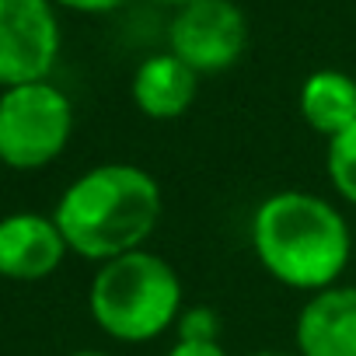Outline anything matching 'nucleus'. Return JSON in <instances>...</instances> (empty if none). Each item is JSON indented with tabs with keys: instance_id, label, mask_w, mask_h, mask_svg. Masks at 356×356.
<instances>
[{
	"instance_id": "obj_1",
	"label": "nucleus",
	"mask_w": 356,
	"mask_h": 356,
	"mask_svg": "<svg viewBox=\"0 0 356 356\" xmlns=\"http://www.w3.org/2000/svg\"><path fill=\"white\" fill-rule=\"evenodd\" d=\"M248 241L266 276L307 297L335 286L356 255L349 220L339 207L300 189L266 196L248 220Z\"/></svg>"
},
{
	"instance_id": "obj_14",
	"label": "nucleus",
	"mask_w": 356,
	"mask_h": 356,
	"mask_svg": "<svg viewBox=\"0 0 356 356\" xmlns=\"http://www.w3.org/2000/svg\"><path fill=\"white\" fill-rule=\"evenodd\" d=\"M60 8H70V11H81V15H108V11H119L129 0H56Z\"/></svg>"
},
{
	"instance_id": "obj_10",
	"label": "nucleus",
	"mask_w": 356,
	"mask_h": 356,
	"mask_svg": "<svg viewBox=\"0 0 356 356\" xmlns=\"http://www.w3.org/2000/svg\"><path fill=\"white\" fill-rule=\"evenodd\" d=\"M300 119L325 140L356 122V77L342 70H314L300 84Z\"/></svg>"
},
{
	"instance_id": "obj_13",
	"label": "nucleus",
	"mask_w": 356,
	"mask_h": 356,
	"mask_svg": "<svg viewBox=\"0 0 356 356\" xmlns=\"http://www.w3.org/2000/svg\"><path fill=\"white\" fill-rule=\"evenodd\" d=\"M164 356H227L220 342H189V339H175Z\"/></svg>"
},
{
	"instance_id": "obj_3",
	"label": "nucleus",
	"mask_w": 356,
	"mask_h": 356,
	"mask_svg": "<svg viewBox=\"0 0 356 356\" xmlns=\"http://www.w3.org/2000/svg\"><path fill=\"white\" fill-rule=\"evenodd\" d=\"M88 307L108 339L140 346L161 339L178 321L186 290L164 255L136 248L98 266L88 290Z\"/></svg>"
},
{
	"instance_id": "obj_6",
	"label": "nucleus",
	"mask_w": 356,
	"mask_h": 356,
	"mask_svg": "<svg viewBox=\"0 0 356 356\" xmlns=\"http://www.w3.org/2000/svg\"><path fill=\"white\" fill-rule=\"evenodd\" d=\"M60 22L49 0H0V88L49 81Z\"/></svg>"
},
{
	"instance_id": "obj_5",
	"label": "nucleus",
	"mask_w": 356,
	"mask_h": 356,
	"mask_svg": "<svg viewBox=\"0 0 356 356\" xmlns=\"http://www.w3.org/2000/svg\"><path fill=\"white\" fill-rule=\"evenodd\" d=\"M248 49V18L234 0H196L175 8L168 25V53L203 74L231 70Z\"/></svg>"
},
{
	"instance_id": "obj_12",
	"label": "nucleus",
	"mask_w": 356,
	"mask_h": 356,
	"mask_svg": "<svg viewBox=\"0 0 356 356\" xmlns=\"http://www.w3.org/2000/svg\"><path fill=\"white\" fill-rule=\"evenodd\" d=\"M178 332L175 339H189V342H220V314L207 304L196 307H182L178 314Z\"/></svg>"
},
{
	"instance_id": "obj_4",
	"label": "nucleus",
	"mask_w": 356,
	"mask_h": 356,
	"mask_svg": "<svg viewBox=\"0 0 356 356\" xmlns=\"http://www.w3.org/2000/svg\"><path fill=\"white\" fill-rule=\"evenodd\" d=\"M70 133L74 105L56 84L35 81L0 91V164L42 171L67 150Z\"/></svg>"
},
{
	"instance_id": "obj_7",
	"label": "nucleus",
	"mask_w": 356,
	"mask_h": 356,
	"mask_svg": "<svg viewBox=\"0 0 356 356\" xmlns=\"http://www.w3.org/2000/svg\"><path fill=\"white\" fill-rule=\"evenodd\" d=\"M67 241L46 213H8L0 217V276L15 283H39L53 276L67 259Z\"/></svg>"
},
{
	"instance_id": "obj_2",
	"label": "nucleus",
	"mask_w": 356,
	"mask_h": 356,
	"mask_svg": "<svg viewBox=\"0 0 356 356\" xmlns=\"http://www.w3.org/2000/svg\"><path fill=\"white\" fill-rule=\"evenodd\" d=\"M164 213L157 178L126 161L95 164L63 189L53 220L67 248L88 262L129 255L150 241Z\"/></svg>"
},
{
	"instance_id": "obj_8",
	"label": "nucleus",
	"mask_w": 356,
	"mask_h": 356,
	"mask_svg": "<svg viewBox=\"0 0 356 356\" xmlns=\"http://www.w3.org/2000/svg\"><path fill=\"white\" fill-rule=\"evenodd\" d=\"M297 356H356V286L335 283L311 293L293 328Z\"/></svg>"
},
{
	"instance_id": "obj_16",
	"label": "nucleus",
	"mask_w": 356,
	"mask_h": 356,
	"mask_svg": "<svg viewBox=\"0 0 356 356\" xmlns=\"http://www.w3.org/2000/svg\"><path fill=\"white\" fill-rule=\"evenodd\" d=\"M70 356H108V353H102V349H77V353H70Z\"/></svg>"
},
{
	"instance_id": "obj_15",
	"label": "nucleus",
	"mask_w": 356,
	"mask_h": 356,
	"mask_svg": "<svg viewBox=\"0 0 356 356\" xmlns=\"http://www.w3.org/2000/svg\"><path fill=\"white\" fill-rule=\"evenodd\" d=\"M252 356H297V353H283V349H259Z\"/></svg>"
},
{
	"instance_id": "obj_17",
	"label": "nucleus",
	"mask_w": 356,
	"mask_h": 356,
	"mask_svg": "<svg viewBox=\"0 0 356 356\" xmlns=\"http://www.w3.org/2000/svg\"><path fill=\"white\" fill-rule=\"evenodd\" d=\"M161 4H171V8H186V4H196V0H161Z\"/></svg>"
},
{
	"instance_id": "obj_9",
	"label": "nucleus",
	"mask_w": 356,
	"mask_h": 356,
	"mask_svg": "<svg viewBox=\"0 0 356 356\" xmlns=\"http://www.w3.org/2000/svg\"><path fill=\"white\" fill-rule=\"evenodd\" d=\"M196 91H200V74L193 67H186L175 53L147 56L136 67L133 84H129L133 105L147 119H157V122L186 115L196 102Z\"/></svg>"
},
{
	"instance_id": "obj_11",
	"label": "nucleus",
	"mask_w": 356,
	"mask_h": 356,
	"mask_svg": "<svg viewBox=\"0 0 356 356\" xmlns=\"http://www.w3.org/2000/svg\"><path fill=\"white\" fill-rule=\"evenodd\" d=\"M325 175L339 200L356 207V122L328 140L325 150Z\"/></svg>"
}]
</instances>
